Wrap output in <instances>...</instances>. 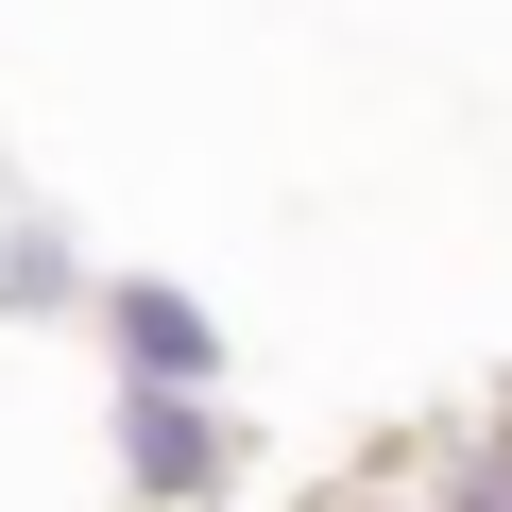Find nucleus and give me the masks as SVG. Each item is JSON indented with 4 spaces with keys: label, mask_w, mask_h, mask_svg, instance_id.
Wrapping results in <instances>:
<instances>
[{
    "label": "nucleus",
    "mask_w": 512,
    "mask_h": 512,
    "mask_svg": "<svg viewBox=\"0 0 512 512\" xmlns=\"http://www.w3.org/2000/svg\"><path fill=\"white\" fill-rule=\"evenodd\" d=\"M103 342H120V376L222 393V325H205V291H171V274H120V291H103Z\"/></svg>",
    "instance_id": "f03ea898"
},
{
    "label": "nucleus",
    "mask_w": 512,
    "mask_h": 512,
    "mask_svg": "<svg viewBox=\"0 0 512 512\" xmlns=\"http://www.w3.org/2000/svg\"><path fill=\"white\" fill-rule=\"evenodd\" d=\"M52 308H86L69 222H0V325H52Z\"/></svg>",
    "instance_id": "7ed1b4c3"
},
{
    "label": "nucleus",
    "mask_w": 512,
    "mask_h": 512,
    "mask_svg": "<svg viewBox=\"0 0 512 512\" xmlns=\"http://www.w3.org/2000/svg\"><path fill=\"white\" fill-rule=\"evenodd\" d=\"M103 410H120V495H154V512H205V495L239 478V427H222V393H188V376H120Z\"/></svg>",
    "instance_id": "f257e3e1"
}]
</instances>
